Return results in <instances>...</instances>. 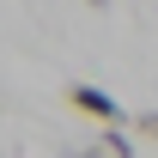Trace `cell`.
<instances>
[{
	"mask_svg": "<svg viewBox=\"0 0 158 158\" xmlns=\"http://www.w3.org/2000/svg\"><path fill=\"white\" fill-rule=\"evenodd\" d=\"M67 103L79 116H91V122H122V98H110L98 85H67Z\"/></svg>",
	"mask_w": 158,
	"mask_h": 158,
	"instance_id": "1",
	"label": "cell"
},
{
	"mask_svg": "<svg viewBox=\"0 0 158 158\" xmlns=\"http://www.w3.org/2000/svg\"><path fill=\"white\" fill-rule=\"evenodd\" d=\"M103 152H110V158H134V140L122 134V122H110V134H103Z\"/></svg>",
	"mask_w": 158,
	"mask_h": 158,
	"instance_id": "2",
	"label": "cell"
},
{
	"mask_svg": "<svg viewBox=\"0 0 158 158\" xmlns=\"http://www.w3.org/2000/svg\"><path fill=\"white\" fill-rule=\"evenodd\" d=\"M140 134H152V140H158V110H146V116H140Z\"/></svg>",
	"mask_w": 158,
	"mask_h": 158,
	"instance_id": "3",
	"label": "cell"
},
{
	"mask_svg": "<svg viewBox=\"0 0 158 158\" xmlns=\"http://www.w3.org/2000/svg\"><path fill=\"white\" fill-rule=\"evenodd\" d=\"M61 158H110V152H61Z\"/></svg>",
	"mask_w": 158,
	"mask_h": 158,
	"instance_id": "4",
	"label": "cell"
},
{
	"mask_svg": "<svg viewBox=\"0 0 158 158\" xmlns=\"http://www.w3.org/2000/svg\"><path fill=\"white\" fill-rule=\"evenodd\" d=\"M91 6H110V0H91Z\"/></svg>",
	"mask_w": 158,
	"mask_h": 158,
	"instance_id": "5",
	"label": "cell"
}]
</instances>
